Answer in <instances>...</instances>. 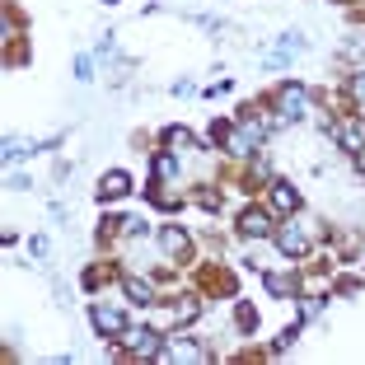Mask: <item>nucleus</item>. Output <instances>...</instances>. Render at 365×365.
Here are the masks:
<instances>
[{"mask_svg":"<svg viewBox=\"0 0 365 365\" xmlns=\"http://www.w3.org/2000/svg\"><path fill=\"white\" fill-rule=\"evenodd\" d=\"M89 319H94V328H98L103 337H113V342L127 333V319H122L118 309H108V304H94V309H89Z\"/></svg>","mask_w":365,"mask_h":365,"instance_id":"f03ea898","label":"nucleus"},{"mask_svg":"<svg viewBox=\"0 0 365 365\" xmlns=\"http://www.w3.org/2000/svg\"><path fill=\"white\" fill-rule=\"evenodd\" d=\"M277 248L286 253V258H300V253H309V235H304V225H281V230H277Z\"/></svg>","mask_w":365,"mask_h":365,"instance_id":"7ed1b4c3","label":"nucleus"},{"mask_svg":"<svg viewBox=\"0 0 365 365\" xmlns=\"http://www.w3.org/2000/svg\"><path fill=\"white\" fill-rule=\"evenodd\" d=\"M300 47H304V38H300V33H286V38H281V43H277V52H272V56H267V61H272V66H277V61H286V56H290V52H300Z\"/></svg>","mask_w":365,"mask_h":365,"instance_id":"f8f14e48","label":"nucleus"},{"mask_svg":"<svg viewBox=\"0 0 365 365\" xmlns=\"http://www.w3.org/2000/svg\"><path fill=\"white\" fill-rule=\"evenodd\" d=\"M258 140H262V127L253 118H244L239 127H230V136H225V145L235 155H248V150H258Z\"/></svg>","mask_w":365,"mask_h":365,"instance_id":"f257e3e1","label":"nucleus"},{"mask_svg":"<svg viewBox=\"0 0 365 365\" xmlns=\"http://www.w3.org/2000/svg\"><path fill=\"white\" fill-rule=\"evenodd\" d=\"M160 244H164V253H169V258H182V253H187V235H182L178 225H164L160 230Z\"/></svg>","mask_w":365,"mask_h":365,"instance_id":"9d476101","label":"nucleus"},{"mask_svg":"<svg viewBox=\"0 0 365 365\" xmlns=\"http://www.w3.org/2000/svg\"><path fill=\"white\" fill-rule=\"evenodd\" d=\"M33 145L29 140H5V160H19V155H29Z\"/></svg>","mask_w":365,"mask_h":365,"instance_id":"dca6fc26","label":"nucleus"},{"mask_svg":"<svg viewBox=\"0 0 365 365\" xmlns=\"http://www.w3.org/2000/svg\"><path fill=\"white\" fill-rule=\"evenodd\" d=\"M118 342H122V346H131L136 356H160V351H164L160 333H131V328H127V333H122Z\"/></svg>","mask_w":365,"mask_h":365,"instance_id":"39448f33","label":"nucleus"},{"mask_svg":"<svg viewBox=\"0 0 365 365\" xmlns=\"http://www.w3.org/2000/svg\"><path fill=\"white\" fill-rule=\"evenodd\" d=\"M267 290H272V295H286V290H290V277H286V272H272V277H267Z\"/></svg>","mask_w":365,"mask_h":365,"instance_id":"2eb2a0df","label":"nucleus"},{"mask_svg":"<svg viewBox=\"0 0 365 365\" xmlns=\"http://www.w3.org/2000/svg\"><path fill=\"white\" fill-rule=\"evenodd\" d=\"M272 206H277V211H300V192H295L286 178H277L272 182Z\"/></svg>","mask_w":365,"mask_h":365,"instance_id":"1a4fd4ad","label":"nucleus"},{"mask_svg":"<svg viewBox=\"0 0 365 365\" xmlns=\"http://www.w3.org/2000/svg\"><path fill=\"white\" fill-rule=\"evenodd\" d=\"M304 103H309V94H304V85H286L281 89V118H304Z\"/></svg>","mask_w":365,"mask_h":365,"instance_id":"423d86ee","label":"nucleus"},{"mask_svg":"<svg viewBox=\"0 0 365 365\" xmlns=\"http://www.w3.org/2000/svg\"><path fill=\"white\" fill-rule=\"evenodd\" d=\"M122 286H127V295H131L136 304H150V281H136V277H127Z\"/></svg>","mask_w":365,"mask_h":365,"instance_id":"ddd939ff","label":"nucleus"},{"mask_svg":"<svg viewBox=\"0 0 365 365\" xmlns=\"http://www.w3.org/2000/svg\"><path fill=\"white\" fill-rule=\"evenodd\" d=\"M239 230H244L248 239H267V235H272V215L258 211V206H248V211L239 215Z\"/></svg>","mask_w":365,"mask_h":365,"instance_id":"20e7f679","label":"nucleus"},{"mask_svg":"<svg viewBox=\"0 0 365 365\" xmlns=\"http://www.w3.org/2000/svg\"><path fill=\"white\" fill-rule=\"evenodd\" d=\"M127 192H131V173H122V169L103 173V182H98V202H113V197H127Z\"/></svg>","mask_w":365,"mask_h":365,"instance_id":"0eeeda50","label":"nucleus"},{"mask_svg":"<svg viewBox=\"0 0 365 365\" xmlns=\"http://www.w3.org/2000/svg\"><path fill=\"white\" fill-rule=\"evenodd\" d=\"M76 80H85V85L94 80V61H89V56H80V61H76Z\"/></svg>","mask_w":365,"mask_h":365,"instance_id":"f3484780","label":"nucleus"},{"mask_svg":"<svg viewBox=\"0 0 365 365\" xmlns=\"http://www.w3.org/2000/svg\"><path fill=\"white\" fill-rule=\"evenodd\" d=\"M164 145H169V150H197L192 131H182V127H169V131H164Z\"/></svg>","mask_w":365,"mask_h":365,"instance_id":"9b49d317","label":"nucleus"},{"mask_svg":"<svg viewBox=\"0 0 365 365\" xmlns=\"http://www.w3.org/2000/svg\"><path fill=\"white\" fill-rule=\"evenodd\" d=\"M351 94H356V98H361V103H365V71H361V76L351 80Z\"/></svg>","mask_w":365,"mask_h":365,"instance_id":"6ab92c4d","label":"nucleus"},{"mask_svg":"<svg viewBox=\"0 0 365 365\" xmlns=\"http://www.w3.org/2000/svg\"><path fill=\"white\" fill-rule=\"evenodd\" d=\"M239 323H244V328H258V314L248 309V304H239Z\"/></svg>","mask_w":365,"mask_h":365,"instance_id":"a211bd4d","label":"nucleus"},{"mask_svg":"<svg viewBox=\"0 0 365 365\" xmlns=\"http://www.w3.org/2000/svg\"><path fill=\"white\" fill-rule=\"evenodd\" d=\"M155 173H160V178H173V173H178V160H173V155H160V160H155Z\"/></svg>","mask_w":365,"mask_h":365,"instance_id":"4468645a","label":"nucleus"},{"mask_svg":"<svg viewBox=\"0 0 365 365\" xmlns=\"http://www.w3.org/2000/svg\"><path fill=\"white\" fill-rule=\"evenodd\" d=\"M333 136H337V145H342L346 155H361V145H365V131H361V122H342V127H337Z\"/></svg>","mask_w":365,"mask_h":365,"instance_id":"6e6552de","label":"nucleus"}]
</instances>
